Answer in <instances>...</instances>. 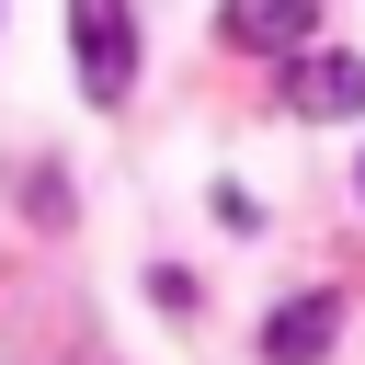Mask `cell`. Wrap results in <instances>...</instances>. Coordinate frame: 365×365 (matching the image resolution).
Masks as SVG:
<instances>
[{"mask_svg": "<svg viewBox=\"0 0 365 365\" xmlns=\"http://www.w3.org/2000/svg\"><path fill=\"white\" fill-rule=\"evenodd\" d=\"M68 57H80L91 103H125L137 91V11L125 0H68Z\"/></svg>", "mask_w": 365, "mask_h": 365, "instance_id": "6da1fadb", "label": "cell"}, {"mask_svg": "<svg viewBox=\"0 0 365 365\" xmlns=\"http://www.w3.org/2000/svg\"><path fill=\"white\" fill-rule=\"evenodd\" d=\"M217 34L240 57H297L319 34V0H217Z\"/></svg>", "mask_w": 365, "mask_h": 365, "instance_id": "7a4b0ae2", "label": "cell"}, {"mask_svg": "<svg viewBox=\"0 0 365 365\" xmlns=\"http://www.w3.org/2000/svg\"><path fill=\"white\" fill-rule=\"evenodd\" d=\"M331 342H342V297H285L262 319V365H319Z\"/></svg>", "mask_w": 365, "mask_h": 365, "instance_id": "3957f363", "label": "cell"}, {"mask_svg": "<svg viewBox=\"0 0 365 365\" xmlns=\"http://www.w3.org/2000/svg\"><path fill=\"white\" fill-rule=\"evenodd\" d=\"M285 103H297L308 125L365 114V57H297V68H285Z\"/></svg>", "mask_w": 365, "mask_h": 365, "instance_id": "277c9868", "label": "cell"}, {"mask_svg": "<svg viewBox=\"0 0 365 365\" xmlns=\"http://www.w3.org/2000/svg\"><path fill=\"white\" fill-rule=\"evenodd\" d=\"M354 194H365V171H354Z\"/></svg>", "mask_w": 365, "mask_h": 365, "instance_id": "5b68a950", "label": "cell"}]
</instances>
